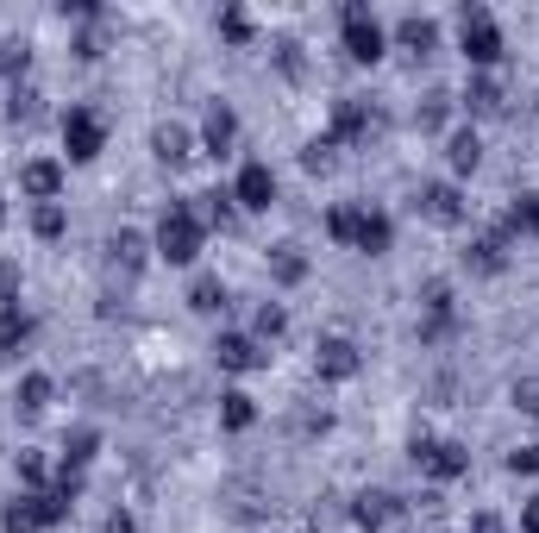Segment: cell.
<instances>
[{
	"label": "cell",
	"instance_id": "6da1fadb",
	"mask_svg": "<svg viewBox=\"0 0 539 533\" xmlns=\"http://www.w3.org/2000/svg\"><path fill=\"white\" fill-rule=\"evenodd\" d=\"M201 239H207V226L195 207H170V214L157 220V258H170V264H195L201 258Z\"/></svg>",
	"mask_w": 539,
	"mask_h": 533
},
{
	"label": "cell",
	"instance_id": "7a4b0ae2",
	"mask_svg": "<svg viewBox=\"0 0 539 533\" xmlns=\"http://www.w3.org/2000/svg\"><path fill=\"white\" fill-rule=\"evenodd\" d=\"M458 51H464V63H477V69H489L502 57V26H496V13L489 7H458Z\"/></svg>",
	"mask_w": 539,
	"mask_h": 533
},
{
	"label": "cell",
	"instance_id": "3957f363",
	"mask_svg": "<svg viewBox=\"0 0 539 533\" xmlns=\"http://www.w3.org/2000/svg\"><path fill=\"white\" fill-rule=\"evenodd\" d=\"M339 19H345V57H351V63H377L389 38H383V26H377V19L364 13V0H345V7H339Z\"/></svg>",
	"mask_w": 539,
	"mask_h": 533
},
{
	"label": "cell",
	"instance_id": "277c9868",
	"mask_svg": "<svg viewBox=\"0 0 539 533\" xmlns=\"http://www.w3.org/2000/svg\"><path fill=\"white\" fill-rule=\"evenodd\" d=\"M101 145H107L101 113H95V107H69V113H63V151L76 157V164H88V157H101Z\"/></svg>",
	"mask_w": 539,
	"mask_h": 533
},
{
	"label": "cell",
	"instance_id": "5b68a950",
	"mask_svg": "<svg viewBox=\"0 0 539 533\" xmlns=\"http://www.w3.org/2000/svg\"><path fill=\"white\" fill-rule=\"evenodd\" d=\"M232 201L239 207H251V214H264V207L276 201V170L264 164V157H251V164L232 176Z\"/></svg>",
	"mask_w": 539,
	"mask_h": 533
},
{
	"label": "cell",
	"instance_id": "8992f818",
	"mask_svg": "<svg viewBox=\"0 0 539 533\" xmlns=\"http://www.w3.org/2000/svg\"><path fill=\"white\" fill-rule=\"evenodd\" d=\"M414 465H427L439 483H452V477L471 471V452H464L458 439H439V446H433V439H414Z\"/></svg>",
	"mask_w": 539,
	"mask_h": 533
},
{
	"label": "cell",
	"instance_id": "52a82bcc",
	"mask_svg": "<svg viewBox=\"0 0 539 533\" xmlns=\"http://www.w3.org/2000/svg\"><path fill=\"white\" fill-rule=\"evenodd\" d=\"M314 370L326 383H345V377H358V370H364V358H358V345H351V339H320Z\"/></svg>",
	"mask_w": 539,
	"mask_h": 533
},
{
	"label": "cell",
	"instance_id": "ba28073f",
	"mask_svg": "<svg viewBox=\"0 0 539 533\" xmlns=\"http://www.w3.org/2000/svg\"><path fill=\"white\" fill-rule=\"evenodd\" d=\"M19 195H32L38 207L63 195V164H51V157H32L26 170H19Z\"/></svg>",
	"mask_w": 539,
	"mask_h": 533
},
{
	"label": "cell",
	"instance_id": "9c48e42d",
	"mask_svg": "<svg viewBox=\"0 0 539 533\" xmlns=\"http://www.w3.org/2000/svg\"><path fill=\"white\" fill-rule=\"evenodd\" d=\"M414 207H420L427 220H439V226H458V220H464V195L452 189V182H427Z\"/></svg>",
	"mask_w": 539,
	"mask_h": 533
},
{
	"label": "cell",
	"instance_id": "30bf717a",
	"mask_svg": "<svg viewBox=\"0 0 539 533\" xmlns=\"http://www.w3.org/2000/svg\"><path fill=\"white\" fill-rule=\"evenodd\" d=\"M232 138H239V113L214 101V107H207V120H201V145L214 151V157H226V151H232Z\"/></svg>",
	"mask_w": 539,
	"mask_h": 533
},
{
	"label": "cell",
	"instance_id": "8fae6325",
	"mask_svg": "<svg viewBox=\"0 0 539 533\" xmlns=\"http://www.w3.org/2000/svg\"><path fill=\"white\" fill-rule=\"evenodd\" d=\"M364 132H370V101L339 95V101H333V132H326V138L339 145V138H364Z\"/></svg>",
	"mask_w": 539,
	"mask_h": 533
},
{
	"label": "cell",
	"instance_id": "7c38bea8",
	"mask_svg": "<svg viewBox=\"0 0 539 533\" xmlns=\"http://www.w3.org/2000/svg\"><path fill=\"white\" fill-rule=\"evenodd\" d=\"M214 364L220 370H257L264 352H257V339H245V333H220L214 339Z\"/></svg>",
	"mask_w": 539,
	"mask_h": 533
},
{
	"label": "cell",
	"instance_id": "4fadbf2b",
	"mask_svg": "<svg viewBox=\"0 0 539 533\" xmlns=\"http://www.w3.org/2000/svg\"><path fill=\"white\" fill-rule=\"evenodd\" d=\"M189 145H195L189 126H176V120H163V126L151 132V151L163 157V164H189Z\"/></svg>",
	"mask_w": 539,
	"mask_h": 533
},
{
	"label": "cell",
	"instance_id": "5bb4252c",
	"mask_svg": "<svg viewBox=\"0 0 539 533\" xmlns=\"http://www.w3.org/2000/svg\"><path fill=\"white\" fill-rule=\"evenodd\" d=\"M464 264H471L477 276H496V270L508 264V251H502V233H483V239H471V245H464Z\"/></svg>",
	"mask_w": 539,
	"mask_h": 533
},
{
	"label": "cell",
	"instance_id": "9a60e30c",
	"mask_svg": "<svg viewBox=\"0 0 539 533\" xmlns=\"http://www.w3.org/2000/svg\"><path fill=\"white\" fill-rule=\"evenodd\" d=\"M395 38H402V44H408V51H414V57H427V51H433V44H439V26H433V19H427V13H408V19H402V26H395Z\"/></svg>",
	"mask_w": 539,
	"mask_h": 533
},
{
	"label": "cell",
	"instance_id": "2e32d148",
	"mask_svg": "<svg viewBox=\"0 0 539 533\" xmlns=\"http://www.w3.org/2000/svg\"><path fill=\"white\" fill-rule=\"evenodd\" d=\"M445 157H452V170H477L483 164V138L471 126H458L452 138H445Z\"/></svg>",
	"mask_w": 539,
	"mask_h": 533
},
{
	"label": "cell",
	"instance_id": "e0dca14e",
	"mask_svg": "<svg viewBox=\"0 0 539 533\" xmlns=\"http://www.w3.org/2000/svg\"><path fill=\"white\" fill-rule=\"evenodd\" d=\"M26 339H32V314H26V308H0V352L13 358Z\"/></svg>",
	"mask_w": 539,
	"mask_h": 533
},
{
	"label": "cell",
	"instance_id": "ac0fdd59",
	"mask_svg": "<svg viewBox=\"0 0 539 533\" xmlns=\"http://www.w3.org/2000/svg\"><path fill=\"white\" fill-rule=\"evenodd\" d=\"M270 276H276L283 289H295L301 276H308V258H301L295 245H276V251H270Z\"/></svg>",
	"mask_w": 539,
	"mask_h": 533
},
{
	"label": "cell",
	"instance_id": "d6986e66",
	"mask_svg": "<svg viewBox=\"0 0 539 533\" xmlns=\"http://www.w3.org/2000/svg\"><path fill=\"white\" fill-rule=\"evenodd\" d=\"M464 107H471V113H496V107H502V88H496V76H483V69H477V76L464 82Z\"/></svg>",
	"mask_w": 539,
	"mask_h": 533
},
{
	"label": "cell",
	"instance_id": "ffe728a7",
	"mask_svg": "<svg viewBox=\"0 0 539 533\" xmlns=\"http://www.w3.org/2000/svg\"><path fill=\"white\" fill-rule=\"evenodd\" d=\"M389 239H395L389 214H370V207H364V226H358V251H370V258H377V251H389Z\"/></svg>",
	"mask_w": 539,
	"mask_h": 533
},
{
	"label": "cell",
	"instance_id": "44dd1931",
	"mask_svg": "<svg viewBox=\"0 0 539 533\" xmlns=\"http://www.w3.org/2000/svg\"><path fill=\"white\" fill-rule=\"evenodd\" d=\"M95 446H101V433H95V427H76V433L63 439V465H69V471H82L88 458H95Z\"/></svg>",
	"mask_w": 539,
	"mask_h": 533
},
{
	"label": "cell",
	"instance_id": "7402d4cb",
	"mask_svg": "<svg viewBox=\"0 0 539 533\" xmlns=\"http://www.w3.org/2000/svg\"><path fill=\"white\" fill-rule=\"evenodd\" d=\"M351 515H358V527H370L377 533L389 515H395V496H383V490H370V496H358V508H351Z\"/></svg>",
	"mask_w": 539,
	"mask_h": 533
},
{
	"label": "cell",
	"instance_id": "603a6c76",
	"mask_svg": "<svg viewBox=\"0 0 539 533\" xmlns=\"http://www.w3.org/2000/svg\"><path fill=\"white\" fill-rule=\"evenodd\" d=\"M251 421H257L251 396H239V389H232V396H220V427H226V433H245Z\"/></svg>",
	"mask_w": 539,
	"mask_h": 533
},
{
	"label": "cell",
	"instance_id": "cb8c5ba5",
	"mask_svg": "<svg viewBox=\"0 0 539 533\" xmlns=\"http://www.w3.org/2000/svg\"><path fill=\"white\" fill-rule=\"evenodd\" d=\"M32 233H38V239H63V233H69L63 201H44V207H32Z\"/></svg>",
	"mask_w": 539,
	"mask_h": 533
},
{
	"label": "cell",
	"instance_id": "d4e9b609",
	"mask_svg": "<svg viewBox=\"0 0 539 533\" xmlns=\"http://www.w3.org/2000/svg\"><path fill=\"white\" fill-rule=\"evenodd\" d=\"M51 396H57V383L44 377V370H32V377H19V408H26V414H38V408L51 402Z\"/></svg>",
	"mask_w": 539,
	"mask_h": 533
},
{
	"label": "cell",
	"instance_id": "484cf974",
	"mask_svg": "<svg viewBox=\"0 0 539 533\" xmlns=\"http://www.w3.org/2000/svg\"><path fill=\"white\" fill-rule=\"evenodd\" d=\"M358 226H364V207H333V214H326V233L339 245H358Z\"/></svg>",
	"mask_w": 539,
	"mask_h": 533
},
{
	"label": "cell",
	"instance_id": "4316f807",
	"mask_svg": "<svg viewBox=\"0 0 539 533\" xmlns=\"http://www.w3.org/2000/svg\"><path fill=\"white\" fill-rule=\"evenodd\" d=\"M445 120H452V95H427V101L414 107V126H420V132H439Z\"/></svg>",
	"mask_w": 539,
	"mask_h": 533
},
{
	"label": "cell",
	"instance_id": "83f0119b",
	"mask_svg": "<svg viewBox=\"0 0 539 533\" xmlns=\"http://www.w3.org/2000/svg\"><path fill=\"white\" fill-rule=\"evenodd\" d=\"M189 308H195V314H220V308H226V289H220V276H201V283L189 289Z\"/></svg>",
	"mask_w": 539,
	"mask_h": 533
},
{
	"label": "cell",
	"instance_id": "f1b7e54d",
	"mask_svg": "<svg viewBox=\"0 0 539 533\" xmlns=\"http://www.w3.org/2000/svg\"><path fill=\"white\" fill-rule=\"evenodd\" d=\"M107 251H113V264H120V270H138V264H145V239H138V233H113Z\"/></svg>",
	"mask_w": 539,
	"mask_h": 533
},
{
	"label": "cell",
	"instance_id": "f546056e",
	"mask_svg": "<svg viewBox=\"0 0 539 533\" xmlns=\"http://www.w3.org/2000/svg\"><path fill=\"white\" fill-rule=\"evenodd\" d=\"M508 226H514V233H533V239H539V189H533V195H521V201H514V214H508Z\"/></svg>",
	"mask_w": 539,
	"mask_h": 533
},
{
	"label": "cell",
	"instance_id": "4dcf8cb0",
	"mask_svg": "<svg viewBox=\"0 0 539 533\" xmlns=\"http://www.w3.org/2000/svg\"><path fill=\"white\" fill-rule=\"evenodd\" d=\"M289 333V314L276 308V301H264V308H257V339H283Z\"/></svg>",
	"mask_w": 539,
	"mask_h": 533
},
{
	"label": "cell",
	"instance_id": "1f68e13d",
	"mask_svg": "<svg viewBox=\"0 0 539 533\" xmlns=\"http://www.w3.org/2000/svg\"><path fill=\"white\" fill-rule=\"evenodd\" d=\"M220 32H226L232 44H251V13H245V7H226V13H220Z\"/></svg>",
	"mask_w": 539,
	"mask_h": 533
},
{
	"label": "cell",
	"instance_id": "d6a6232c",
	"mask_svg": "<svg viewBox=\"0 0 539 533\" xmlns=\"http://www.w3.org/2000/svg\"><path fill=\"white\" fill-rule=\"evenodd\" d=\"M0 308H19V264L0 258Z\"/></svg>",
	"mask_w": 539,
	"mask_h": 533
},
{
	"label": "cell",
	"instance_id": "836d02e7",
	"mask_svg": "<svg viewBox=\"0 0 539 533\" xmlns=\"http://www.w3.org/2000/svg\"><path fill=\"white\" fill-rule=\"evenodd\" d=\"M7 113H13V120H38V88H13Z\"/></svg>",
	"mask_w": 539,
	"mask_h": 533
},
{
	"label": "cell",
	"instance_id": "e575fe53",
	"mask_svg": "<svg viewBox=\"0 0 539 533\" xmlns=\"http://www.w3.org/2000/svg\"><path fill=\"white\" fill-rule=\"evenodd\" d=\"M514 408L539 414V377H521V383H514Z\"/></svg>",
	"mask_w": 539,
	"mask_h": 533
},
{
	"label": "cell",
	"instance_id": "d590c367",
	"mask_svg": "<svg viewBox=\"0 0 539 533\" xmlns=\"http://www.w3.org/2000/svg\"><path fill=\"white\" fill-rule=\"evenodd\" d=\"M508 471H539V446H514L508 452Z\"/></svg>",
	"mask_w": 539,
	"mask_h": 533
},
{
	"label": "cell",
	"instance_id": "8d00e7d4",
	"mask_svg": "<svg viewBox=\"0 0 539 533\" xmlns=\"http://www.w3.org/2000/svg\"><path fill=\"white\" fill-rule=\"evenodd\" d=\"M0 69L19 76V69H26V44H0Z\"/></svg>",
	"mask_w": 539,
	"mask_h": 533
},
{
	"label": "cell",
	"instance_id": "74e56055",
	"mask_svg": "<svg viewBox=\"0 0 539 533\" xmlns=\"http://www.w3.org/2000/svg\"><path fill=\"white\" fill-rule=\"evenodd\" d=\"M19 477H26V483H44V458H38V452H19Z\"/></svg>",
	"mask_w": 539,
	"mask_h": 533
},
{
	"label": "cell",
	"instance_id": "f35d334b",
	"mask_svg": "<svg viewBox=\"0 0 539 533\" xmlns=\"http://www.w3.org/2000/svg\"><path fill=\"white\" fill-rule=\"evenodd\" d=\"M521 533H539V496H533V502L521 508Z\"/></svg>",
	"mask_w": 539,
	"mask_h": 533
},
{
	"label": "cell",
	"instance_id": "ab89813d",
	"mask_svg": "<svg viewBox=\"0 0 539 533\" xmlns=\"http://www.w3.org/2000/svg\"><path fill=\"white\" fill-rule=\"evenodd\" d=\"M107 533H138V521L132 515H107Z\"/></svg>",
	"mask_w": 539,
	"mask_h": 533
},
{
	"label": "cell",
	"instance_id": "60d3db41",
	"mask_svg": "<svg viewBox=\"0 0 539 533\" xmlns=\"http://www.w3.org/2000/svg\"><path fill=\"white\" fill-rule=\"evenodd\" d=\"M471 533H502V521H496V515H477V521H471Z\"/></svg>",
	"mask_w": 539,
	"mask_h": 533
},
{
	"label": "cell",
	"instance_id": "b9f144b4",
	"mask_svg": "<svg viewBox=\"0 0 539 533\" xmlns=\"http://www.w3.org/2000/svg\"><path fill=\"white\" fill-rule=\"evenodd\" d=\"M0 226H7V207H0Z\"/></svg>",
	"mask_w": 539,
	"mask_h": 533
}]
</instances>
